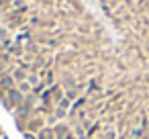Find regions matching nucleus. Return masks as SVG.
Segmentation results:
<instances>
[{
    "label": "nucleus",
    "mask_w": 149,
    "mask_h": 139,
    "mask_svg": "<svg viewBox=\"0 0 149 139\" xmlns=\"http://www.w3.org/2000/svg\"><path fill=\"white\" fill-rule=\"evenodd\" d=\"M0 104L25 139H149V0H0Z\"/></svg>",
    "instance_id": "nucleus-1"
},
{
    "label": "nucleus",
    "mask_w": 149,
    "mask_h": 139,
    "mask_svg": "<svg viewBox=\"0 0 149 139\" xmlns=\"http://www.w3.org/2000/svg\"><path fill=\"white\" fill-rule=\"evenodd\" d=\"M0 135H2V137H6V135H4V131H2V127H0Z\"/></svg>",
    "instance_id": "nucleus-2"
}]
</instances>
